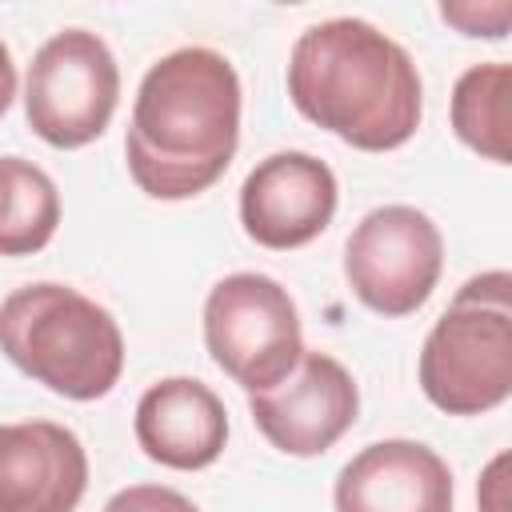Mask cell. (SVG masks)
I'll list each match as a JSON object with an SVG mask.
<instances>
[{
    "label": "cell",
    "mask_w": 512,
    "mask_h": 512,
    "mask_svg": "<svg viewBox=\"0 0 512 512\" xmlns=\"http://www.w3.org/2000/svg\"><path fill=\"white\" fill-rule=\"evenodd\" d=\"M444 268V236L412 204L372 208L344 244V276L356 300L380 316L416 312Z\"/></svg>",
    "instance_id": "7"
},
{
    "label": "cell",
    "mask_w": 512,
    "mask_h": 512,
    "mask_svg": "<svg viewBox=\"0 0 512 512\" xmlns=\"http://www.w3.org/2000/svg\"><path fill=\"white\" fill-rule=\"evenodd\" d=\"M508 92H512V68L500 60L472 64L452 88L456 136L492 164H508V156H512V148H508Z\"/></svg>",
    "instance_id": "14"
},
{
    "label": "cell",
    "mask_w": 512,
    "mask_h": 512,
    "mask_svg": "<svg viewBox=\"0 0 512 512\" xmlns=\"http://www.w3.org/2000/svg\"><path fill=\"white\" fill-rule=\"evenodd\" d=\"M440 16L448 24H456L464 36L500 40L512 24V4H504V0H496V4H440Z\"/></svg>",
    "instance_id": "15"
},
{
    "label": "cell",
    "mask_w": 512,
    "mask_h": 512,
    "mask_svg": "<svg viewBox=\"0 0 512 512\" xmlns=\"http://www.w3.org/2000/svg\"><path fill=\"white\" fill-rule=\"evenodd\" d=\"M248 412L284 456H320L356 424L360 392L336 356L304 348L300 364L280 384L248 392Z\"/></svg>",
    "instance_id": "8"
},
{
    "label": "cell",
    "mask_w": 512,
    "mask_h": 512,
    "mask_svg": "<svg viewBox=\"0 0 512 512\" xmlns=\"http://www.w3.org/2000/svg\"><path fill=\"white\" fill-rule=\"evenodd\" d=\"M240 144V76L216 48H176L160 56L132 104L124 156L140 192L188 200L212 188Z\"/></svg>",
    "instance_id": "1"
},
{
    "label": "cell",
    "mask_w": 512,
    "mask_h": 512,
    "mask_svg": "<svg viewBox=\"0 0 512 512\" xmlns=\"http://www.w3.org/2000/svg\"><path fill=\"white\" fill-rule=\"evenodd\" d=\"M120 100V64L88 28H64L40 44L24 80L28 128L52 148L92 144Z\"/></svg>",
    "instance_id": "6"
},
{
    "label": "cell",
    "mask_w": 512,
    "mask_h": 512,
    "mask_svg": "<svg viewBox=\"0 0 512 512\" xmlns=\"http://www.w3.org/2000/svg\"><path fill=\"white\" fill-rule=\"evenodd\" d=\"M288 96L300 116L360 152L408 144L424 112L412 56L356 16H332L300 32L288 56Z\"/></svg>",
    "instance_id": "2"
},
{
    "label": "cell",
    "mask_w": 512,
    "mask_h": 512,
    "mask_svg": "<svg viewBox=\"0 0 512 512\" xmlns=\"http://www.w3.org/2000/svg\"><path fill=\"white\" fill-rule=\"evenodd\" d=\"M60 224V192L52 176L24 160L0 156V256L40 252Z\"/></svg>",
    "instance_id": "13"
},
{
    "label": "cell",
    "mask_w": 512,
    "mask_h": 512,
    "mask_svg": "<svg viewBox=\"0 0 512 512\" xmlns=\"http://www.w3.org/2000/svg\"><path fill=\"white\" fill-rule=\"evenodd\" d=\"M336 172L312 152H272L264 156L240 188L244 232L276 252L316 240L336 216Z\"/></svg>",
    "instance_id": "9"
},
{
    "label": "cell",
    "mask_w": 512,
    "mask_h": 512,
    "mask_svg": "<svg viewBox=\"0 0 512 512\" xmlns=\"http://www.w3.org/2000/svg\"><path fill=\"white\" fill-rule=\"evenodd\" d=\"M504 468H508V456H496L480 480V512H508L504 508Z\"/></svg>",
    "instance_id": "17"
},
{
    "label": "cell",
    "mask_w": 512,
    "mask_h": 512,
    "mask_svg": "<svg viewBox=\"0 0 512 512\" xmlns=\"http://www.w3.org/2000/svg\"><path fill=\"white\" fill-rule=\"evenodd\" d=\"M420 388L448 416H480L512 392V276L504 268L460 284L420 348Z\"/></svg>",
    "instance_id": "4"
},
{
    "label": "cell",
    "mask_w": 512,
    "mask_h": 512,
    "mask_svg": "<svg viewBox=\"0 0 512 512\" xmlns=\"http://www.w3.org/2000/svg\"><path fill=\"white\" fill-rule=\"evenodd\" d=\"M0 352L64 400H100L124 372V336L112 312L56 280L0 300Z\"/></svg>",
    "instance_id": "3"
},
{
    "label": "cell",
    "mask_w": 512,
    "mask_h": 512,
    "mask_svg": "<svg viewBox=\"0 0 512 512\" xmlns=\"http://www.w3.org/2000/svg\"><path fill=\"white\" fill-rule=\"evenodd\" d=\"M88 488V452L56 420L0 424V512H76Z\"/></svg>",
    "instance_id": "10"
},
{
    "label": "cell",
    "mask_w": 512,
    "mask_h": 512,
    "mask_svg": "<svg viewBox=\"0 0 512 512\" xmlns=\"http://www.w3.org/2000/svg\"><path fill=\"white\" fill-rule=\"evenodd\" d=\"M228 440V412L224 400L196 376H168L156 380L136 400V444L148 460L196 472L220 460Z\"/></svg>",
    "instance_id": "12"
},
{
    "label": "cell",
    "mask_w": 512,
    "mask_h": 512,
    "mask_svg": "<svg viewBox=\"0 0 512 512\" xmlns=\"http://www.w3.org/2000/svg\"><path fill=\"white\" fill-rule=\"evenodd\" d=\"M12 96H16V64H12V52H8V44L0 40V116L8 112Z\"/></svg>",
    "instance_id": "18"
},
{
    "label": "cell",
    "mask_w": 512,
    "mask_h": 512,
    "mask_svg": "<svg viewBox=\"0 0 512 512\" xmlns=\"http://www.w3.org/2000/svg\"><path fill=\"white\" fill-rule=\"evenodd\" d=\"M204 344L240 388L280 384L304 356L300 312L288 288L264 272H232L204 300Z\"/></svg>",
    "instance_id": "5"
},
{
    "label": "cell",
    "mask_w": 512,
    "mask_h": 512,
    "mask_svg": "<svg viewBox=\"0 0 512 512\" xmlns=\"http://www.w3.org/2000/svg\"><path fill=\"white\" fill-rule=\"evenodd\" d=\"M104 512H200V508L168 484H132V488H120L104 504Z\"/></svg>",
    "instance_id": "16"
},
{
    "label": "cell",
    "mask_w": 512,
    "mask_h": 512,
    "mask_svg": "<svg viewBox=\"0 0 512 512\" xmlns=\"http://www.w3.org/2000/svg\"><path fill=\"white\" fill-rule=\"evenodd\" d=\"M336 512H452V472L420 440H376L336 476Z\"/></svg>",
    "instance_id": "11"
}]
</instances>
